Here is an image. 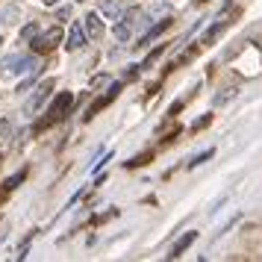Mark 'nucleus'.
Listing matches in <instances>:
<instances>
[{
  "instance_id": "f257e3e1",
  "label": "nucleus",
  "mask_w": 262,
  "mask_h": 262,
  "mask_svg": "<svg viewBox=\"0 0 262 262\" xmlns=\"http://www.w3.org/2000/svg\"><path fill=\"white\" fill-rule=\"evenodd\" d=\"M38 71V59L36 56H6L0 62V80H24V77H33Z\"/></svg>"
},
{
  "instance_id": "f03ea898",
  "label": "nucleus",
  "mask_w": 262,
  "mask_h": 262,
  "mask_svg": "<svg viewBox=\"0 0 262 262\" xmlns=\"http://www.w3.org/2000/svg\"><path fill=\"white\" fill-rule=\"evenodd\" d=\"M142 21V9H130V12H121L118 24H115V38L118 41H127V38L133 36V30H136V24Z\"/></svg>"
},
{
  "instance_id": "7ed1b4c3",
  "label": "nucleus",
  "mask_w": 262,
  "mask_h": 262,
  "mask_svg": "<svg viewBox=\"0 0 262 262\" xmlns=\"http://www.w3.org/2000/svg\"><path fill=\"white\" fill-rule=\"evenodd\" d=\"M53 85H56L53 80H45V83H38V85H36V95L30 97V100H27V106H24V112H27V115H36L38 109L45 106V100L50 97V92H53Z\"/></svg>"
},
{
  "instance_id": "20e7f679",
  "label": "nucleus",
  "mask_w": 262,
  "mask_h": 262,
  "mask_svg": "<svg viewBox=\"0 0 262 262\" xmlns=\"http://www.w3.org/2000/svg\"><path fill=\"white\" fill-rule=\"evenodd\" d=\"M59 41H62V30L59 27H50V30H45V33L33 36V48H36L38 53H48V50H53Z\"/></svg>"
},
{
  "instance_id": "39448f33",
  "label": "nucleus",
  "mask_w": 262,
  "mask_h": 262,
  "mask_svg": "<svg viewBox=\"0 0 262 262\" xmlns=\"http://www.w3.org/2000/svg\"><path fill=\"white\" fill-rule=\"evenodd\" d=\"M71 103H74V95H68V92H62V95H56V100L50 103V115H48V121H45V124L65 118V115H68V109H71Z\"/></svg>"
},
{
  "instance_id": "423d86ee",
  "label": "nucleus",
  "mask_w": 262,
  "mask_h": 262,
  "mask_svg": "<svg viewBox=\"0 0 262 262\" xmlns=\"http://www.w3.org/2000/svg\"><path fill=\"white\" fill-rule=\"evenodd\" d=\"M85 38H89V36H85L83 27H80V24H71V30H68V38H65V48H68V50H80V48L85 45Z\"/></svg>"
},
{
  "instance_id": "0eeeda50",
  "label": "nucleus",
  "mask_w": 262,
  "mask_h": 262,
  "mask_svg": "<svg viewBox=\"0 0 262 262\" xmlns=\"http://www.w3.org/2000/svg\"><path fill=\"white\" fill-rule=\"evenodd\" d=\"M83 30H85V36H92V38H100V36H103V21H100V15H97V12H89V15H85Z\"/></svg>"
},
{
  "instance_id": "6e6552de",
  "label": "nucleus",
  "mask_w": 262,
  "mask_h": 262,
  "mask_svg": "<svg viewBox=\"0 0 262 262\" xmlns=\"http://www.w3.org/2000/svg\"><path fill=\"white\" fill-rule=\"evenodd\" d=\"M118 92H121V85L115 83V85H109V92L103 97H100V100H95V103H92V109H89V115H85V118H95L97 112H100V109L106 106V103H112V100H115V97H118Z\"/></svg>"
},
{
  "instance_id": "1a4fd4ad",
  "label": "nucleus",
  "mask_w": 262,
  "mask_h": 262,
  "mask_svg": "<svg viewBox=\"0 0 262 262\" xmlns=\"http://www.w3.org/2000/svg\"><path fill=\"white\" fill-rule=\"evenodd\" d=\"M124 9H127V0H100V12H103V18H121Z\"/></svg>"
},
{
  "instance_id": "9d476101",
  "label": "nucleus",
  "mask_w": 262,
  "mask_h": 262,
  "mask_svg": "<svg viewBox=\"0 0 262 262\" xmlns=\"http://www.w3.org/2000/svg\"><path fill=\"white\" fill-rule=\"evenodd\" d=\"M194 238H198V233H194V230H191V233H186V236H180L177 242L171 245V253H168V259H177V256H180V253H183L186 248H189Z\"/></svg>"
},
{
  "instance_id": "9b49d317",
  "label": "nucleus",
  "mask_w": 262,
  "mask_h": 262,
  "mask_svg": "<svg viewBox=\"0 0 262 262\" xmlns=\"http://www.w3.org/2000/svg\"><path fill=\"white\" fill-rule=\"evenodd\" d=\"M171 21H174V18H162V21H159V24H156V27H150V30L144 33V38H142V41H139V45H150L154 38H159V36H162V33H165V30H168V27H171Z\"/></svg>"
},
{
  "instance_id": "f8f14e48",
  "label": "nucleus",
  "mask_w": 262,
  "mask_h": 262,
  "mask_svg": "<svg viewBox=\"0 0 262 262\" xmlns=\"http://www.w3.org/2000/svg\"><path fill=\"white\" fill-rule=\"evenodd\" d=\"M227 24H230V18H227V21H215V24L209 27V33H206V36H203V41H206V45H212V38L218 36V33H221V30H224Z\"/></svg>"
},
{
  "instance_id": "ddd939ff",
  "label": "nucleus",
  "mask_w": 262,
  "mask_h": 262,
  "mask_svg": "<svg viewBox=\"0 0 262 262\" xmlns=\"http://www.w3.org/2000/svg\"><path fill=\"white\" fill-rule=\"evenodd\" d=\"M212 154H215L212 147H209V150H203V154H198V156L189 162V168H198V165H203V162H209V159H212Z\"/></svg>"
},
{
  "instance_id": "4468645a",
  "label": "nucleus",
  "mask_w": 262,
  "mask_h": 262,
  "mask_svg": "<svg viewBox=\"0 0 262 262\" xmlns=\"http://www.w3.org/2000/svg\"><path fill=\"white\" fill-rule=\"evenodd\" d=\"M9 130H12V124H9V121H0V142L6 139V133Z\"/></svg>"
},
{
  "instance_id": "2eb2a0df",
  "label": "nucleus",
  "mask_w": 262,
  "mask_h": 262,
  "mask_svg": "<svg viewBox=\"0 0 262 262\" xmlns=\"http://www.w3.org/2000/svg\"><path fill=\"white\" fill-rule=\"evenodd\" d=\"M36 33H38V27H36V24H30V27H24V33H21V36H24V38H33Z\"/></svg>"
},
{
  "instance_id": "dca6fc26",
  "label": "nucleus",
  "mask_w": 262,
  "mask_h": 262,
  "mask_svg": "<svg viewBox=\"0 0 262 262\" xmlns=\"http://www.w3.org/2000/svg\"><path fill=\"white\" fill-rule=\"evenodd\" d=\"M21 180H24V171H21V174H15V177L9 180V183H6V186H9V189H12V186H18V183H21Z\"/></svg>"
},
{
  "instance_id": "f3484780",
  "label": "nucleus",
  "mask_w": 262,
  "mask_h": 262,
  "mask_svg": "<svg viewBox=\"0 0 262 262\" xmlns=\"http://www.w3.org/2000/svg\"><path fill=\"white\" fill-rule=\"evenodd\" d=\"M41 3H45V6H56V3H59V0H41Z\"/></svg>"
},
{
  "instance_id": "a211bd4d",
  "label": "nucleus",
  "mask_w": 262,
  "mask_h": 262,
  "mask_svg": "<svg viewBox=\"0 0 262 262\" xmlns=\"http://www.w3.org/2000/svg\"><path fill=\"white\" fill-rule=\"evenodd\" d=\"M0 45H3V38H0Z\"/></svg>"
},
{
  "instance_id": "6ab92c4d",
  "label": "nucleus",
  "mask_w": 262,
  "mask_h": 262,
  "mask_svg": "<svg viewBox=\"0 0 262 262\" xmlns=\"http://www.w3.org/2000/svg\"><path fill=\"white\" fill-rule=\"evenodd\" d=\"M80 3H83V0H80Z\"/></svg>"
}]
</instances>
